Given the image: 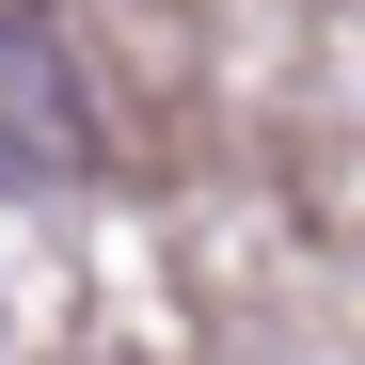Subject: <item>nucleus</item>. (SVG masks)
Here are the masks:
<instances>
[{
	"label": "nucleus",
	"mask_w": 365,
	"mask_h": 365,
	"mask_svg": "<svg viewBox=\"0 0 365 365\" xmlns=\"http://www.w3.org/2000/svg\"><path fill=\"white\" fill-rule=\"evenodd\" d=\"M64 175H96V96L64 32L32 0H0V191H64Z\"/></svg>",
	"instance_id": "obj_1"
}]
</instances>
